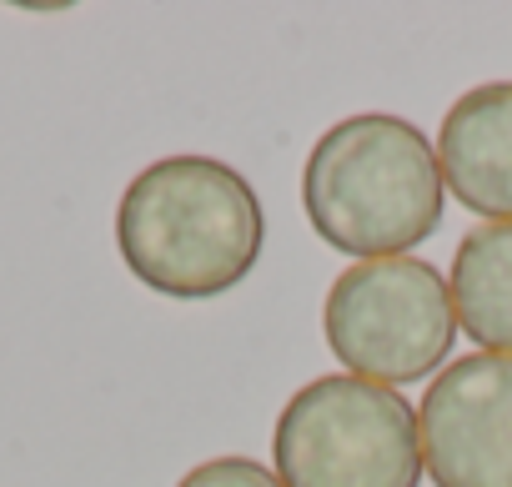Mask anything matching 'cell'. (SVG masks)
I'll list each match as a JSON object with an SVG mask.
<instances>
[{
	"label": "cell",
	"instance_id": "cell-1",
	"mask_svg": "<svg viewBox=\"0 0 512 487\" xmlns=\"http://www.w3.org/2000/svg\"><path fill=\"white\" fill-rule=\"evenodd\" d=\"M267 247L256 186L216 156H161L131 176L116 206L126 272L171 302H211L251 277Z\"/></svg>",
	"mask_w": 512,
	"mask_h": 487
},
{
	"label": "cell",
	"instance_id": "cell-2",
	"mask_svg": "<svg viewBox=\"0 0 512 487\" xmlns=\"http://www.w3.org/2000/svg\"><path fill=\"white\" fill-rule=\"evenodd\" d=\"M442 206L437 146L387 111L327 126L302 166V211L312 231L357 262L407 257L442 226Z\"/></svg>",
	"mask_w": 512,
	"mask_h": 487
},
{
	"label": "cell",
	"instance_id": "cell-3",
	"mask_svg": "<svg viewBox=\"0 0 512 487\" xmlns=\"http://www.w3.org/2000/svg\"><path fill=\"white\" fill-rule=\"evenodd\" d=\"M272 462L282 487H417L427 477L417 407L397 387L347 372L312 377L287 397Z\"/></svg>",
	"mask_w": 512,
	"mask_h": 487
},
{
	"label": "cell",
	"instance_id": "cell-4",
	"mask_svg": "<svg viewBox=\"0 0 512 487\" xmlns=\"http://www.w3.org/2000/svg\"><path fill=\"white\" fill-rule=\"evenodd\" d=\"M322 332L347 377L377 387L422 382L457 342L447 277L422 257L357 262L332 282L322 302Z\"/></svg>",
	"mask_w": 512,
	"mask_h": 487
},
{
	"label": "cell",
	"instance_id": "cell-5",
	"mask_svg": "<svg viewBox=\"0 0 512 487\" xmlns=\"http://www.w3.org/2000/svg\"><path fill=\"white\" fill-rule=\"evenodd\" d=\"M417 432L432 487H512V357L447 362L417 407Z\"/></svg>",
	"mask_w": 512,
	"mask_h": 487
},
{
	"label": "cell",
	"instance_id": "cell-6",
	"mask_svg": "<svg viewBox=\"0 0 512 487\" xmlns=\"http://www.w3.org/2000/svg\"><path fill=\"white\" fill-rule=\"evenodd\" d=\"M442 186L487 221H512V81L457 96L437 131Z\"/></svg>",
	"mask_w": 512,
	"mask_h": 487
},
{
	"label": "cell",
	"instance_id": "cell-7",
	"mask_svg": "<svg viewBox=\"0 0 512 487\" xmlns=\"http://www.w3.org/2000/svg\"><path fill=\"white\" fill-rule=\"evenodd\" d=\"M447 292L472 347L512 357V221H482L457 241Z\"/></svg>",
	"mask_w": 512,
	"mask_h": 487
},
{
	"label": "cell",
	"instance_id": "cell-8",
	"mask_svg": "<svg viewBox=\"0 0 512 487\" xmlns=\"http://www.w3.org/2000/svg\"><path fill=\"white\" fill-rule=\"evenodd\" d=\"M176 487H282L272 467L251 462V457H211L201 467H191Z\"/></svg>",
	"mask_w": 512,
	"mask_h": 487
}]
</instances>
